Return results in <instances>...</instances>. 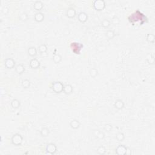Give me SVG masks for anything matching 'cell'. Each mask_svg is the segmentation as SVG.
I'll return each mask as SVG.
<instances>
[{"mask_svg": "<svg viewBox=\"0 0 155 155\" xmlns=\"http://www.w3.org/2000/svg\"><path fill=\"white\" fill-rule=\"evenodd\" d=\"M112 129V125L111 124H107L106 125H105V126H104V130H105V131H108V132H109Z\"/></svg>", "mask_w": 155, "mask_h": 155, "instance_id": "4dcf8cb0", "label": "cell"}, {"mask_svg": "<svg viewBox=\"0 0 155 155\" xmlns=\"http://www.w3.org/2000/svg\"><path fill=\"white\" fill-rule=\"evenodd\" d=\"M127 147L124 145H119L116 148V153L118 155L126 154Z\"/></svg>", "mask_w": 155, "mask_h": 155, "instance_id": "5b68a950", "label": "cell"}, {"mask_svg": "<svg viewBox=\"0 0 155 155\" xmlns=\"http://www.w3.org/2000/svg\"><path fill=\"white\" fill-rule=\"evenodd\" d=\"M106 153V148L103 145H101L98 148L97 153L100 155H103Z\"/></svg>", "mask_w": 155, "mask_h": 155, "instance_id": "4316f807", "label": "cell"}, {"mask_svg": "<svg viewBox=\"0 0 155 155\" xmlns=\"http://www.w3.org/2000/svg\"><path fill=\"white\" fill-rule=\"evenodd\" d=\"M93 7L95 10L101 11L105 7V2L104 0H95L93 2Z\"/></svg>", "mask_w": 155, "mask_h": 155, "instance_id": "3957f363", "label": "cell"}, {"mask_svg": "<svg viewBox=\"0 0 155 155\" xmlns=\"http://www.w3.org/2000/svg\"><path fill=\"white\" fill-rule=\"evenodd\" d=\"M124 106H125V103H124V102L122 99H118L115 101V107L118 110H122Z\"/></svg>", "mask_w": 155, "mask_h": 155, "instance_id": "7c38bea8", "label": "cell"}, {"mask_svg": "<svg viewBox=\"0 0 155 155\" xmlns=\"http://www.w3.org/2000/svg\"><path fill=\"white\" fill-rule=\"evenodd\" d=\"M146 40L147 42H150V43H154L155 40L154 35L152 34V33H148V34H147Z\"/></svg>", "mask_w": 155, "mask_h": 155, "instance_id": "44dd1931", "label": "cell"}, {"mask_svg": "<svg viewBox=\"0 0 155 155\" xmlns=\"http://www.w3.org/2000/svg\"><path fill=\"white\" fill-rule=\"evenodd\" d=\"M29 65L32 69H36L39 68L40 66V62L36 58H33L30 60V62H29Z\"/></svg>", "mask_w": 155, "mask_h": 155, "instance_id": "ba28073f", "label": "cell"}, {"mask_svg": "<svg viewBox=\"0 0 155 155\" xmlns=\"http://www.w3.org/2000/svg\"><path fill=\"white\" fill-rule=\"evenodd\" d=\"M70 126L73 129H78L81 126V122L78 119H73L70 121Z\"/></svg>", "mask_w": 155, "mask_h": 155, "instance_id": "8fae6325", "label": "cell"}, {"mask_svg": "<svg viewBox=\"0 0 155 155\" xmlns=\"http://www.w3.org/2000/svg\"><path fill=\"white\" fill-rule=\"evenodd\" d=\"M76 10L73 7H69L66 10V16L69 18H73L76 16Z\"/></svg>", "mask_w": 155, "mask_h": 155, "instance_id": "9c48e42d", "label": "cell"}, {"mask_svg": "<svg viewBox=\"0 0 155 155\" xmlns=\"http://www.w3.org/2000/svg\"><path fill=\"white\" fill-rule=\"evenodd\" d=\"M38 51L40 52L41 53H46L47 51V47L45 44H41L38 46Z\"/></svg>", "mask_w": 155, "mask_h": 155, "instance_id": "cb8c5ba5", "label": "cell"}, {"mask_svg": "<svg viewBox=\"0 0 155 155\" xmlns=\"http://www.w3.org/2000/svg\"><path fill=\"white\" fill-rule=\"evenodd\" d=\"M78 18L81 23H85L88 19V15L85 12H81L78 14Z\"/></svg>", "mask_w": 155, "mask_h": 155, "instance_id": "30bf717a", "label": "cell"}, {"mask_svg": "<svg viewBox=\"0 0 155 155\" xmlns=\"http://www.w3.org/2000/svg\"><path fill=\"white\" fill-rule=\"evenodd\" d=\"M15 70H16V73H17L18 74L21 75L24 73V71H25V67H24V65H23V64H18V65L15 67Z\"/></svg>", "mask_w": 155, "mask_h": 155, "instance_id": "e0dca14e", "label": "cell"}, {"mask_svg": "<svg viewBox=\"0 0 155 155\" xmlns=\"http://www.w3.org/2000/svg\"><path fill=\"white\" fill-rule=\"evenodd\" d=\"M116 138L119 142H122L125 139V135L122 132H118L116 135Z\"/></svg>", "mask_w": 155, "mask_h": 155, "instance_id": "83f0119b", "label": "cell"}, {"mask_svg": "<svg viewBox=\"0 0 155 155\" xmlns=\"http://www.w3.org/2000/svg\"><path fill=\"white\" fill-rule=\"evenodd\" d=\"M70 47H71L72 51L74 52L75 53V52H76V50H77V49L78 52L80 53L81 49L83 47V45H82V44L79 43V42H72V43H71Z\"/></svg>", "mask_w": 155, "mask_h": 155, "instance_id": "52a82bcc", "label": "cell"}, {"mask_svg": "<svg viewBox=\"0 0 155 155\" xmlns=\"http://www.w3.org/2000/svg\"><path fill=\"white\" fill-rule=\"evenodd\" d=\"M107 38L109 39H113L115 36V33L113 30H108L105 33Z\"/></svg>", "mask_w": 155, "mask_h": 155, "instance_id": "d4e9b609", "label": "cell"}, {"mask_svg": "<svg viewBox=\"0 0 155 155\" xmlns=\"http://www.w3.org/2000/svg\"><path fill=\"white\" fill-rule=\"evenodd\" d=\"M89 74L92 78H96L98 75V70L95 68H92L89 70Z\"/></svg>", "mask_w": 155, "mask_h": 155, "instance_id": "603a6c76", "label": "cell"}, {"mask_svg": "<svg viewBox=\"0 0 155 155\" xmlns=\"http://www.w3.org/2000/svg\"><path fill=\"white\" fill-rule=\"evenodd\" d=\"M28 54L31 57H34L37 55V50H36V47H30L28 49Z\"/></svg>", "mask_w": 155, "mask_h": 155, "instance_id": "2e32d148", "label": "cell"}, {"mask_svg": "<svg viewBox=\"0 0 155 155\" xmlns=\"http://www.w3.org/2000/svg\"><path fill=\"white\" fill-rule=\"evenodd\" d=\"M28 15H27L26 12H23V13H22L20 15V16H19V19L23 21H27V19H28Z\"/></svg>", "mask_w": 155, "mask_h": 155, "instance_id": "f546056e", "label": "cell"}, {"mask_svg": "<svg viewBox=\"0 0 155 155\" xmlns=\"http://www.w3.org/2000/svg\"><path fill=\"white\" fill-rule=\"evenodd\" d=\"M111 23H112L113 24H118L119 23V19H118V18L116 17V16H115V17L113 18V19H112V21Z\"/></svg>", "mask_w": 155, "mask_h": 155, "instance_id": "1f68e13d", "label": "cell"}, {"mask_svg": "<svg viewBox=\"0 0 155 155\" xmlns=\"http://www.w3.org/2000/svg\"><path fill=\"white\" fill-rule=\"evenodd\" d=\"M53 61L55 64H59L62 61V56L59 53H55L53 56Z\"/></svg>", "mask_w": 155, "mask_h": 155, "instance_id": "d6986e66", "label": "cell"}, {"mask_svg": "<svg viewBox=\"0 0 155 155\" xmlns=\"http://www.w3.org/2000/svg\"><path fill=\"white\" fill-rule=\"evenodd\" d=\"M21 105V102L18 99H13L11 101V106L15 109H17Z\"/></svg>", "mask_w": 155, "mask_h": 155, "instance_id": "ac0fdd59", "label": "cell"}, {"mask_svg": "<svg viewBox=\"0 0 155 155\" xmlns=\"http://www.w3.org/2000/svg\"><path fill=\"white\" fill-rule=\"evenodd\" d=\"M44 4L41 1H36L33 4V8L36 10L39 11L43 8Z\"/></svg>", "mask_w": 155, "mask_h": 155, "instance_id": "5bb4252c", "label": "cell"}, {"mask_svg": "<svg viewBox=\"0 0 155 155\" xmlns=\"http://www.w3.org/2000/svg\"><path fill=\"white\" fill-rule=\"evenodd\" d=\"M16 62L12 58H7L4 61V65L6 68L7 69H12L15 67Z\"/></svg>", "mask_w": 155, "mask_h": 155, "instance_id": "8992f818", "label": "cell"}, {"mask_svg": "<svg viewBox=\"0 0 155 155\" xmlns=\"http://www.w3.org/2000/svg\"><path fill=\"white\" fill-rule=\"evenodd\" d=\"M21 85H22L23 87H24V88H29L30 85V81L28 79H23L22 82H21Z\"/></svg>", "mask_w": 155, "mask_h": 155, "instance_id": "f1b7e54d", "label": "cell"}, {"mask_svg": "<svg viewBox=\"0 0 155 155\" xmlns=\"http://www.w3.org/2000/svg\"><path fill=\"white\" fill-rule=\"evenodd\" d=\"M63 92L66 95H70L73 92V87L71 84H66L64 85Z\"/></svg>", "mask_w": 155, "mask_h": 155, "instance_id": "9a60e30c", "label": "cell"}, {"mask_svg": "<svg viewBox=\"0 0 155 155\" xmlns=\"http://www.w3.org/2000/svg\"><path fill=\"white\" fill-rule=\"evenodd\" d=\"M23 138L21 136V135L19 133H16V134L13 135L11 138V142L12 144L16 146H19L23 143Z\"/></svg>", "mask_w": 155, "mask_h": 155, "instance_id": "7a4b0ae2", "label": "cell"}, {"mask_svg": "<svg viewBox=\"0 0 155 155\" xmlns=\"http://www.w3.org/2000/svg\"><path fill=\"white\" fill-rule=\"evenodd\" d=\"M49 133H50V131H49V129L47 128V127H42L40 131L41 135L42 136V137H47V136H48L49 135Z\"/></svg>", "mask_w": 155, "mask_h": 155, "instance_id": "ffe728a7", "label": "cell"}, {"mask_svg": "<svg viewBox=\"0 0 155 155\" xmlns=\"http://www.w3.org/2000/svg\"><path fill=\"white\" fill-rule=\"evenodd\" d=\"M34 19L38 23H41L42 21H43L44 19V15L42 12H36L35 13V16H34Z\"/></svg>", "mask_w": 155, "mask_h": 155, "instance_id": "4fadbf2b", "label": "cell"}, {"mask_svg": "<svg viewBox=\"0 0 155 155\" xmlns=\"http://www.w3.org/2000/svg\"><path fill=\"white\" fill-rule=\"evenodd\" d=\"M95 136L99 139H103L104 138H105V134H104V133L102 131H99V130L95 131Z\"/></svg>", "mask_w": 155, "mask_h": 155, "instance_id": "484cf974", "label": "cell"}, {"mask_svg": "<svg viewBox=\"0 0 155 155\" xmlns=\"http://www.w3.org/2000/svg\"><path fill=\"white\" fill-rule=\"evenodd\" d=\"M131 154V150H130L129 148H128V147H127L126 154Z\"/></svg>", "mask_w": 155, "mask_h": 155, "instance_id": "d6a6232c", "label": "cell"}, {"mask_svg": "<svg viewBox=\"0 0 155 155\" xmlns=\"http://www.w3.org/2000/svg\"><path fill=\"white\" fill-rule=\"evenodd\" d=\"M64 85L60 81H55L52 84V90L56 93H60L63 92Z\"/></svg>", "mask_w": 155, "mask_h": 155, "instance_id": "6da1fadb", "label": "cell"}, {"mask_svg": "<svg viewBox=\"0 0 155 155\" xmlns=\"http://www.w3.org/2000/svg\"><path fill=\"white\" fill-rule=\"evenodd\" d=\"M46 151L47 154H54L57 151V147L55 144L49 143L46 146Z\"/></svg>", "mask_w": 155, "mask_h": 155, "instance_id": "277c9868", "label": "cell"}, {"mask_svg": "<svg viewBox=\"0 0 155 155\" xmlns=\"http://www.w3.org/2000/svg\"><path fill=\"white\" fill-rule=\"evenodd\" d=\"M111 23H112L111 21H110V20L105 19H104V20H102V21H101V26H102V27H104V28L107 29L110 27V25H111Z\"/></svg>", "mask_w": 155, "mask_h": 155, "instance_id": "7402d4cb", "label": "cell"}]
</instances>
